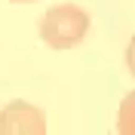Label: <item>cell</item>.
I'll return each instance as SVG.
<instances>
[{
	"label": "cell",
	"mask_w": 135,
	"mask_h": 135,
	"mask_svg": "<svg viewBox=\"0 0 135 135\" xmlns=\"http://www.w3.org/2000/svg\"><path fill=\"white\" fill-rule=\"evenodd\" d=\"M37 34L49 49H74L89 34V12L77 3H55L43 12Z\"/></svg>",
	"instance_id": "1"
},
{
	"label": "cell",
	"mask_w": 135,
	"mask_h": 135,
	"mask_svg": "<svg viewBox=\"0 0 135 135\" xmlns=\"http://www.w3.org/2000/svg\"><path fill=\"white\" fill-rule=\"evenodd\" d=\"M0 132L3 135H43L46 132V117L31 101H9L0 110Z\"/></svg>",
	"instance_id": "2"
},
{
	"label": "cell",
	"mask_w": 135,
	"mask_h": 135,
	"mask_svg": "<svg viewBox=\"0 0 135 135\" xmlns=\"http://www.w3.org/2000/svg\"><path fill=\"white\" fill-rule=\"evenodd\" d=\"M117 129L123 135H135V89L120 101V114H117Z\"/></svg>",
	"instance_id": "3"
},
{
	"label": "cell",
	"mask_w": 135,
	"mask_h": 135,
	"mask_svg": "<svg viewBox=\"0 0 135 135\" xmlns=\"http://www.w3.org/2000/svg\"><path fill=\"white\" fill-rule=\"evenodd\" d=\"M126 68H129V74L135 77V34L129 37V43H126Z\"/></svg>",
	"instance_id": "4"
},
{
	"label": "cell",
	"mask_w": 135,
	"mask_h": 135,
	"mask_svg": "<svg viewBox=\"0 0 135 135\" xmlns=\"http://www.w3.org/2000/svg\"><path fill=\"white\" fill-rule=\"evenodd\" d=\"M12 3H34V0H12Z\"/></svg>",
	"instance_id": "5"
}]
</instances>
